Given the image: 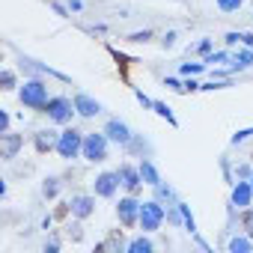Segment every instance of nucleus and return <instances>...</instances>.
<instances>
[{
	"mask_svg": "<svg viewBox=\"0 0 253 253\" xmlns=\"http://www.w3.org/2000/svg\"><path fill=\"white\" fill-rule=\"evenodd\" d=\"M107 137L110 140H119V143H128V128L122 122H110L107 125Z\"/></svg>",
	"mask_w": 253,
	"mask_h": 253,
	"instance_id": "obj_9",
	"label": "nucleus"
},
{
	"mask_svg": "<svg viewBox=\"0 0 253 253\" xmlns=\"http://www.w3.org/2000/svg\"><path fill=\"white\" fill-rule=\"evenodd\" d=\"M75 107H78L84 116H95V113H98V101H92V98H86V95H78V98H75Z\"/></svg>",
	"mask_w": 253,
	"mask_h": 253,
	"instance_id": "obj_8",
	"label": "nucleus"
},
{
	"mask_svg": "<svg viewBox=\"0 0 253 253\" xmlns=\"http://www.w3.org/2000/svg\"><path fill=\"white\" fill-rule=\"evenodd\" d=\"M128 250H131V253H146V250H152V244H149L146 238H137V241L128 244Z\"/></svg>",
	"mask_w": 253,
	"mask_h": 253,
	"instance_id": "obj_15",
	"label": "nucleus"
},
{
	"mask_svg": "<svg viewBox=\"0 0 253 253\" xmlns=\"http://www.w3.org/2000/svg\"><path fill=\"white\" fill-rule=\"evenodd\" d=\"M250 244L244 241V238H235V241H229V250H247Z\"/></svg>",
	"mask_w": 253,
	"mask_h": 253,
	"instance_id": "obj_18",
	"label": "nucleus"
},
{
	"mask_svg": "<svg viewBox=\"0 0 253 253\" xmlns=\"http://www.w3.org/2000/svg\"><path fill=\"white\" fill-rule=\"evenodd\" d=\"M48 116H51L54 122H66V119L72 116V101H69V98H54V101H48Z\"/></svg>",
	"mask_w": 253,
	"mask_h": 253,
	"instance_id": "obj_5",
	"label": "nucleus"
},
{
	"mask_svg": "<svg viewBox=\"0 0 253 253\" xmlns=\"http://www.w3.org/2000/svg\"><path fill=\"white\" fill-rule=\"evenodd\" d=\"M104 137L101 134H89L86 140H84V158H89V161H104Z\"/></svg>",
	"mask_w": 253,
	"mask_h": 253,
	"instance_id": "obj_4",
	"label": "nucleus"
},
{
	"mask_svg": "<svg viewBox=\"0 0 253 253\" xmlns=\"http://www.w3.org/2000/svg\"><path fill=\"white\" fill-rule=\"evenodd\" d=\"M57 149H60V155H63V158H75V155L84 149V140H81V134H78V131H63V134H60Z\"/></svg>",
	"mask_w": 253,
	"mask_h": 253,
	"instance_id": "obj_3",
	"label": "nucleus"
},
{
	"mask_svg": "<svg viewBox=\"0 0 253 253\" xmlns=\"http://www.w3.org/2000/svg\"><path fill=\"white\" fill-rule=\"evenodd\" d=\"M137 217H140V203H134V200H122L119 203V220L125 226H131Z\"/></svg>",
	"mask_w": 253,
	"mask_h": 253,
	"instance_id": "obj_6",
	"label": "nucleus"
},
{
	"mask_svg": "<svg viewBox=\"0 0 253 253\" xmlns=\"http://www.w3.org/2000/svg\"><path fill=\"white\" fill-rule=\"evenodd\" d=\"M244 226H247V232H250V235H253V211H250V214H247V217H244Z\"/></svg>",
	"mask_w": 253,
	"mask_h": 253,
	"instance_id": "obj_20",
	"label": "nucleus"
},
{
	"mask_svg": "<svg viewBox=\"0 0 253 253\" xmlns=\"http://www.w3.org/2000/svg\"><path fill=\"white\" fill-rule=\"evenodd\" d=\"M18 143H21V137H12V134H6V131H3V155H6V158H12V155H15Z\"/></svg>",
	"mask_w": 253,
	"mask_h": 253,
	"instance_id": "obj_13",
	"label": "nucleus"
},
{
	"mask_svg": "<svg viewBox=\"0 0 253 253\" xmlns=\"http://www.w3.org/2000/svg\"><path fill=\"white\" fill-rule=\"evenodd\" d=\"M250 194H253V188L244 185V182H238V188L232 191V203H235V206H247V203H250Z\"/></svg>",
	"mask_w": 253,
	"mask_h": 253,
	"instance_id": "obj_10",
	"label": "nucleus"
},
{
	"mask_svg": "<svg viewBox=\"0 0 253 253\" xmlns=\"http://www.w3.org/2000/svg\"><path fill=\"white\" fill-rule=\"evenodd\" d=\"M72 211H75L78 217H86V214L92 211V200H89V197H78V200H72Z\"/></svg>",
	"mask_w": 253,
	"mask_h": 253,
	"instance_id": "obj_11",
	"label": "nucleus"
},
{
	"mask_svg": "<svg viewBox=\"0 0 253 253\" xmlns=\"http://www.w3.org/2000/svg\"><path fill=\"white\" fill-rule=\"evenodd\" d=\"M140 176H143L149 185H158V173H155V167H152L149 161H143V164H140Z\"/></svg>",
	"mask_w": 253,
	"mask_h": 253,
	"instance_id": "obj_14",
	"label": "nucleus"
},
{
	"mask_svg": "<svg viewBox=\"0 0 253 253\" xmlns=\"http://www.w3.org/2000/svg\"><path fill=\"white\" fill-rule=\"evenodd\" d=\"M161 220H164V211H161L158 203H143V206H140V226H143L146 232L158 229Z\"/></svg>",
	"mask_w": 253,
	"mask_h": 253,
	"instance_id": "obj_2",
	"label": "nucleus"
},
{
	"mask_svg": "<svg viewBox=\"0 0 253 253\" xmlns=\"http://www.w3.org/2000/svg\"><path fill=\"white\" fill-rule=\"evenodd\" d=\"M21 101H24L27 107H48V89H45V84H39V81L24 84Z\"/></svg>",
	"mask_w": 253,
	"mask_h": 253,
	"instance_id": "obj_1",
	"label": "nucleus"
},
{
	"mask_svg": "<svg viewBox=\"0 0 253 253\" xmlns=\"http://www.w3.org/2000/svg\"><path fill=\"white\" fill-rule=\"evenodd\" d=\"M217 6H220L223 12H235V9L241 6V0H217Z\"/></svg>",
	"mask_w": 253,
	"mask_h": 253,
	"instance_id": "obj_16",
	"label": "nucleus"
},
{
	"mask_svg": "<svg viewBox=\"0 0 253 253\" xmlns=\"http://www.w3.org/2000/svg\"><path fill=\"white\" fill-rule=\"evenodd\" d=\"M6 128H9V116L0 113V131H6Z\"/></svg>",
	"mask_w": 253,
	"mask_h": 253,
	"instance_id": "obj_19",
	"label": "nucleus"
},
{
	"mask_svg": "<svg viewBox=\"0 0 253 253\" xmlns=\"http://www.w3.org/2000/svg\"><path fill=\"white\" fill-rule=\"evenodd\" d=\"M116 176L122 179V185L128 188V191H137V185H140V182H137V173H134V170H128V167H122V170H119Z\"/></svg>",
	"mask_w": 253,
	"mask_h": 253,
	"instance_id": "obj_12",
	"label": "nucleus"
},
{
	"mask_svg": "<svg viewBox=\"0 0 253 253\" xmlns=\"http://www.w3.org/2000/svg\"><path fill=\"white\" fill-rule=\"evenodd\" d=\"M51 143H54V140H51V137H45V134H39V140H36V146H39L42 152H45V149H51Z\"/></svg>",
	"mask_w": 253,
	"mask_h": 253,
	"instance_id": "obj_17",
	"label": "nucleus"
},
{
	"mask_svg": "<svg viewBox=\"0 0 253 253\" xmlns=\"http://www.w3.org/2000/svg\"><path fill=\"white\" fill-rule=\"evenodd\" d=\"M3 86H6V89L12 86V72H3Z\"/></svg>",
	"mask_w": 253,
	"mask_h": 253,
	"instance_id": "obj_21",
	"label": "nucleus"
},
{
	"mask_svg": "<svg viewBox=\"0 0 253 253\" xmlns=\"http://www.w3.org/2000/svg\"><path fill=\"white\" fill-rule=\"evenodd\" d=\"M116 179H119V176H113V173L98 176V179H95V194H98V197H110V194L116 191Z\"/></svg>",
	"mask_w": 253,
	"mask_h": 253,
	"instance_id": "obj_7",
	"label": "nucleus"
}]
</instances>
